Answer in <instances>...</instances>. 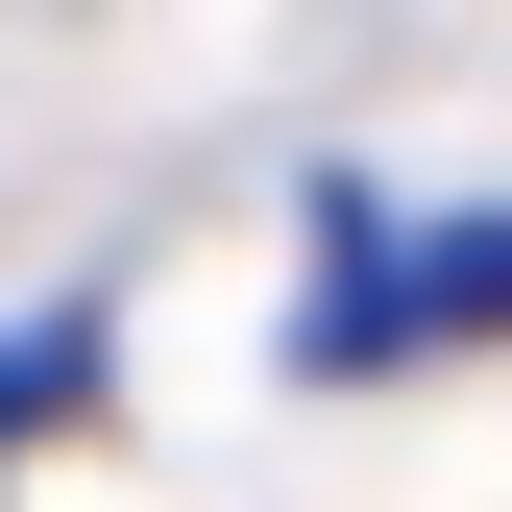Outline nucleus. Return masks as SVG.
<instances>
[{"label":"nucleus","instance_id":"f257e3e1","mask_svg":"<svg viewBox=\"0 0 512 512\" xmlns=\"http://www.w3.org/2000/svg\"><path fill=\"white\" fill-rule=\"evenodd\" d=\"M25 415H74V342H0V439Z\"/></svg>","mask_w":512,"mask_h":512}]
</instances>
